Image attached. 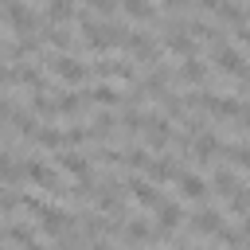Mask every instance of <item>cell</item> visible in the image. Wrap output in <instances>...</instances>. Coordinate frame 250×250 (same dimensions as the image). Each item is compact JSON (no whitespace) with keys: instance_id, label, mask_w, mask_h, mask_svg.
Instances as JSON below:
<instances>
[{"instance_id":"cell-1","label":"cell","mask_w":250,"mask_h":250,"mask_svg":"<svg viewBox=\"0 0 250 250\" xmlns=\"http://www.w3.org/2000/svg\"><path fill=\"white\" fill-rule=\"evenodd\" d=\"M78 27H82L86 43H90V47H98V51H109V47L125 43V31H121V27H113V23H98V20H90V16H78Z\"/></svg>"},{"instance_id":"cell-2","label":"cell","mask_w":250,"mask_h":250,"mask_svg":"<svg viewBox=\"0 0 250 250\" xmlns=\"http://www.w3.org/2000/svg\"><path fill=\"white\" fill-rule=\"evenodd\" d=\"M211 59H215V66H219V70L234 74L238 82L246 78V59H242V51H238V47H230V43H223V39H219V43L211 47Z\"/></svg>"},{"instance_id":"cell-3","label":"cell","mask_w":250,"mask_h":250,"mask_svg":"<svg viewBox=\"0 0 250 250\" xmlns=\"http://www.w3.org/2000/svg\"><path fill=\"white\" fill-rule=\"evenodd\" d=\"M207 113H215V117H230V121H246V105L238 102V98H215V94H199L195 98Z\"/></svg>"},{"instance_id":"cell-4","label":"cell","mask_w":250,"mask_h":250,"mask_svg":"<svg viewBox=\"0 0 250 250\" xmlns=\"http://www.w3.org/2000/svg\"><path fill=\"white\" fill-rule=\"evenodd\" d=\"M47 70L59 74L62 82H86V74H90L86 62H78L74 55H51V59H47Z\"/></svg>"},{"instance_id":"cell-5","label":"cell","mask_w":250,"mask_h":250,"mask_svg":"<svg viewBox=\"0 0 250 250\" xmlns=\"http://www.w3.org/2000/svg\"><path fill=\"white\" fill-rule=\"evenodd\" d=\"M141 137H145V145L148 148H164L168 141H172V129H168V121L164 117H141Z\"/></svg>"},{"instance_id":"cell-6","label":"cell","mask_w":250,"mask_h":250,"mask_svg":"<svg viewBox=\"0 0 250 250\" xmlns=\"http://www.w3.org/2000/svg\"><path fill=\"white\" fill-rule=\"evenodd\" d=\"M125 188H129V195H133L141 207H152V211H156V207L164 203V195H160L148 180H141V176H129V184H125Z\"/></svg>"},{"instance_id":"cell-7","label":"cell","mask_w":250,"mask_h":250,"mask_svg":"<svg viewBox=\"0 0 250 250\" xmlns=\"http://www.w3.org/2000/svg\"><path fill=\"white\" fill-rule=\"evenodd\" d=\"M141 172H145L152 184H168V180H176V176H180V164H176L172 156H164V160H148Z\"/></svg>"},{"instance_id":"cell-8","label":"cell","mask_w":250,"mask_h":250,"mask_svg":"<svg viewBox=\"0 0 250 250\" xmlns=\"http://www.w3.org/2000/svg\"><path fill=\"white\" fill-rule=\"evenodd\" d=\"M188 145H191V152H195V160H211V156L219 152V137H215L211 129H199V133H195V137H191Z\"/></svg>"},{"instance_id":"cell-9","label":"cell","mask_w":250,"mask_h":250,"mask_svg":"<svg viewBox=\"0 0 250 250\" xmlns=\"http://www.w3.org/2000/svg\"><path fill=\"white\" fill-rule=\"evenodd\" d=\"M176 184H180V195L191 199V203H199V199L207 195V184H203V176H195V172H180Z\"/></svg>"},{"instance_id":"cell-10","label":"cell","mask_w":250,"mask_h":250,"mask_svg":"<svg viewBox=\"0 0 250 250\" xmlns=\"http://www.w3.org/2000/svg\"><path fill=\"white\" fill-rule=\"evenodd\" d=\"M4 16H8V23H12L16 31H31V23H35V16H31L20 0H8V4H4Z\"/></svg>"},{"instance_id":"cell-11","label":"cell","mask_w":250,"mask_h":250,"mask_svg":"<svg viewBox=\"0 0 250 250\" xmlns=\"http://www.w3.org/2000/svg\"><path fill=\"white\" fill-rule=\"evenodd\" d=\"M23 180H31V184H39L47 191H59V180H55V172L47 164H23Z\"/></svg>"},{"instance_id":"cell-12","label":"cell","mask_w":250,"mask_h":250,"mask_svg":"<svg viewBox=\"0 0 250 250\" xmlns=\"http://www.w3.org/2000/svg\"><path fill=\"white\" fill-rule=\"evenodd\" d=\"M164 47H168V51H176V55H184V59H188V55H195V39H191V35H184L180 27H172V31L164 35Z\"/></svg>"},{"instance_id":"cell-13","label":"cell","mask_w":250,"mask_h":250,"mask_svg":"<svg viewBox=\"0 0 250 250\" xmlns=\"http://www.w3.org/2000/svg\"><path fill=\"white\" fill-rule=\"evenodd\" d=\"M59 168H66L74 180H90V160L78 156V152H62V156H59Z\"/></svg>"},{"instance_id":"cell-14","label":"cell","mask_w":250,"mask_h":250,"mask_svg":"<svg viewBox=\"0 0 250 250\" xmlns=\"http://www.w3.org/2000/svg\"><path fill=\"white\" fill-rule=\"evenodd\" d=\"M125 47H129L137 59H152V55H156V43H152L145 31H133V35H125Z\"/></svg>"},{"instance_id":"cell-15","label":"cell","mask_w":250,"mask_h":250,"mask_svg":"<svg viewBox=\"0 0 250 250\" xmlns=\"http://www.w3.org/2000/svg\"><path fill=\"white\" fill-rule=\"evenodd\" d=\"M219 227H223V215L219 211H199L191 219V230L195 234H219Z\"/></svg>"},{"instance_id":"cell-16","label":"cell","mask_w":250,"mask_h":250,"mask_svg":"<svg viewBox=\"0 0 250 250\" xmlns=\"http://www.w3.org/2000/svg\"><path fill=\"white\" fill-rule=\"evenodd\" d=\"M156 215H160V227H164V230H176V227L184 223V207H180V203H168V199L156 207Z\"/></svg>"},{"instance_id":"cell-17","label":"cell","mask_w":250,"mask_h":250,"mask_svg":"<svg viewBox=\"0 0 250 250\" xmlns=\"http://www.w3.org/2000/svg\"><path fill=\"white\" fill-rule=\"evenodd\" d=\"M98 74H105V78H133V62L109 59V62H98Z\"/></svg>"},{"instance_id":"cell-18","label":"cell","mask_w":250,"mask_h":250,"mask_svg":"<svg viewBox=\"0 0 250 250\" xmlns=\"http://www.w3.org/2000/svg\"><path fill=\"white\" fill-rule=\"evenodd\" d=\"M121 8H125V16H133V20H152L156 16V8L148 4V0H117Z\"/></svg>"},{"instance_id":"cell-19","label":"cell","mask_w":250,"mask_h":250,"mask_svg":"<svg viewBox=\"0 0 250 250\" xmlns=\"http://www.w3.org/2000/svg\"><path fill=\"white\" fill-rule=\"evenodd\" d=\"M180 78H184V82H203V78H207V66H203L199 59H191V55H188V59H184V66H180Z\"/></svg>"},{"instance_id":"cell-20","label":"cell","mask_w":250,"mask_h":250,"mask_svg":"<svg viewBox=\"0 0 250 250\" xmlns=\"http://www.w3.org/2000/svg\"><path fill=\"white\" fill-rule=\"evenodd\" d=\"M90 102H98V105H117V102H121V94H117L109 82H98V86L90 90Z\"/></svg>"},{"instance_id":"cell-21","label":"cell","mask_w":250,"mask_h":250,"mask_svg":"<svg viewBox=\"0 0 250 250\" xmlns=\"http://www.w3.org/2000/svg\"><path fill=\"white\" fill-rule=\"evenodd\" d=\"M121 184H105L102 191H98V211H117V203H121V191H117Z\"/></svg>"},{"instance_id":"cell-22","label":"cell","mask_w":250,"mask_h":250,"mask_svg":"<svg viewBox=\"0 0 250 250\" xmlns=\"http://www.w3.org/2000/svg\"><path fill=\"white\" fill-rule=\"evenodd\" d=\"M121 230H125L129 242H148V238H152V227H148L145 219H133V223H125Z\"/></svg>"},{"instance_id":"cell-23","label":"cell","mask_w":250,"mask_h":250,"mask_svg":"<svg viewBox=\"0 0 250 250\" xmlns=\"http://www.w3.org/2000/svg\"><path fill=\"white\" fill-rule=\"evenodd\" d=\"M47 16H51V23H66L74 16V0H51L47 4Z\"/></svg>"},{"instance_id":"cell-24","label":"cell","mask_w":250,"mask_h":250,"mask_svg":"<svg viewBox=\"0 0 250 250\" xmlns=\"http://www.w3.org/2000/svg\"><path fill=\"white\" fill-rule=\"evenodd\" d=\"M234 188H242V180H238L234 172H227V168H219V172H215V191H219V195H230Z\"/></svg>"},{"instance_id":"cell-25","label":"cell","mask_w":250,"mask_h":250,"mask_svg":"<svg viewBox=\"0 0 250 250\" xmlns=\"http://www.w3.org/2000/svg\"><path fill=\"white\" fill-rule=\"evenodd\" d=\"M35 141H39L43 148H59V145H62V129H55V125H43V129H35Z\"/></svg>"},{"instance_id":"cell-26","label":"cell","mask_w":250,"mask_h":250,"mask_svg":"<svg viewBox=\"0 0 250 250\" xmlns=\"http://www.w3.org/2000/svg\"><path fill=\"white\" fill-rule=\"evenodd\" d=\"M4 234H8L16 246H27V242H31V227H27V223H20V219H16V223H8V227H4Z\"/></svg>"},{"instance_id":"cell-27","label":"cell","mask_w":250,"mask_h":250,"mask_svg":"<svg viewBox=\"0 0 250 250\" xmlns=\"http://www.w3.org/2000/svg\"><path fill=\"white\" fill-rule=\"evenodd\" d=\"M55 109H59V113H78V109H82V98H78V94H59V98H55Z\"/></svg>"},{"instance_id":"cell-28","label":"cell","mask_w":250,"mask_h":250,"mask_svg":"<svg viewBox=\"0 0 250 250\" xmlns=\"http://www.w3.org/2000/svg\"><path fill=\"white\" fill-rule=\"evenodd\" d=\"M31 105H35V113H39V117H55V113H59V109H55V98H47L43 90L35 94V102H31Z\"/></svg>"},{"instance_id":"cell-29","label":"cell","mask_w":250,"mask_h":250,"mask_svg":"<svg viewBox=\"0 0 250 250\" xmlns=\"http://www.w3.org/2000/svg\"><path fill=\"white\" fill-rule=\"evenodd\" d=\"M12 121H16V133H20V137H35V129H39L31 113H16Z\"/></svg>"},{"instance_id":"cell-30","label":"cell","mask_w":250,"mask_h":250,"mask_svg":"<svg viewBox=\"0 0 250 250\" xmlns=\"http://www.w3.org/2000/svg\"><path fill=\"white\" fill-rule=\"evenodd\" d=\"M47 43H55V47H70V31L66 27H59V23H51V31H47Z\"/></svg>"},{"instance_id":"cell-31","label":"cell","mask_w":250,"mask_h":250,"mask_svg":"<svg viewBox=\"0 0 250 250\" xmlns=\"http://www.w3.org/2000/svg\"><path fill=\"white\" fill-rule=\"evenodd\" d=\"M160 98H164V113H172V117H180L184 113V98H176V94H168V90H160Z\"/></svg>"},{"instance_id":"cell-32","label":"cell","mask_w":250,"mask_h":250,"mask_svg":"<svg viewBox=\"0 0 250 250\" xmlns=\"http://www.w3.org/2000/svg\"><path fill=\"white\" fill-rule=\"evenodd\" d=\"M86 8H94V12H102V16H113L117 0H86Z\"/></svg>"},{"instance_id":"cell-33","label":"cell","mask_w":250,"mask_h":250,"mask_svg":"<svg viewBox=\"0 0 250 250\" xmlns=\"http://www.w3.org/2000/svg\"><path fill=\"white\" fill-rule=\"evenodd\" d=\"M199 4H203V8H207V12H215V8H219V4H223V0H199Z\"/></svg>"},{"instance_id":"cell-34","label":"cell","mask_w":250,"mask_h":250,"mask_svg":"<svg viewBox=\"0 0 250 250\" xmlns=\"http://www.w3.org/2000/svg\"><path fill=\"white\" fill-rule=\"evenodd\" d=\"M0 82H8V66L4 62H0Z\"/></svg>"},{"instance_id":"cell-35","label":"cell","mask_w":250,"mask_h":250,"mask_svg":"<svg viewBox=\"0 0 250 250\" xmlns=\"http://www.w3.org/2000/svg\"><path fill=\"white\" fill-rule=\"evenodd\" d=\"M94 250H113V246H105V242H98V246H94Z\"/></svg>"}]
</instances>
